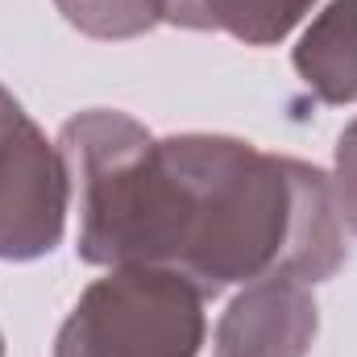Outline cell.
Wrapping results in <instances>:
<instances>
[{
    "label": "cell",
    "instance_id": "obj_3",
    "mask_svg": "<svg viewBox=\"0 0 357 357\" xmlns=\"http://www.w3.org/2000/svg\"><path fill=\"white\" fill-rule=\"evenodd\" d=\"M71 212V175L59 142L29 121V112L0 84V262L46 258Z\"/></svg>",
    "mask_w": 357,
    "mask_h": 357
},
{
    "label": "cell",
    "instance_id": "obj_9",
    "mask_svg": "<svg viewBox=\"0 0 357 357\" xmlns=\"http://www.w3.org/2000/svg\"><path fill=\"white\" fill-rule=\"evenodd\" d=\"M0 357H4V337H0Z\"/></svg>",
    "mask_w": 357,
    "mask_h": 357
},
{
    "label": "cell",
    "instance_id": "obj_4",
    "mask_svg": "<svg viewBox=\"0 0 357 357\" xmlns=\"http://www.w3.org/2000/svg\"><path fill=\"white\" fill-rule=\"evenodd\" d=\"M320 333V307L307 282H250L216 320V357H307Z\"/></svg>",
    "mask_w": 357,
    "mask_h": 357
},
{
    "label": "cell",
    "instance_id": "obj_2",
    "mask_svg": "<svg viewBox=\"0 0 357 357\" xmlns=\"http://www.w3.org/2000/svg\"><path fill=\"white\" fill-rule=\"evenodd\" d=\"M204 299L175 270L112 266L75 299L54 357H199Z\"/></svg>",
    "mask_w": 357,
    "mask_h": 357
},
{
    "label": "cell",
    "instance_id": "obj_7",
    "mask_svg": "<svg viewBox=\"0 0 357 357\" xmlns=\"http://www.w3.org/2000/svg\"><path fill=\"white\" fill-rule=\"evenodd\" d=\"M54 8L96 42H129L162 25V0H54Z\"/></svg>",
    "mask_w": 357,
    "mask_h": 357
},
{
    "label": "cell",
    "instance_id": "obj_8",
    "mask_svg": "<svg viewBox=\"0 0 357 357\" xmlns=\"http://www.w3.org/2000/svg\"><path fill=\"white\" fill-rule=\"evenodd\" d=\"M333 204L341 225L357 237V121H349L337 137V158H333Z\"/></svg>",
    "mask_w": 357,
    "mask_h": 357
},
{
    "label": "cell",
    "instance_id": "obj_6",
    "mask_svg": "<svg viewBox=\"0 0 357 357\" xmlns=\"http://www.w3.org/2000/svg\"><path fill=\"white\" fill-rule=\"evenodd\" d=\"M316 0H162V21L178 29L229 33L245 46L282 42Z\"/></svg>",
    "mask_w": 357,
    "mask_h": 357
},
{
    "label": "cell",
    "instance_id": "obj_1",
    "mask_svg": "<svg viewBox=\"0 0 357 357\" xmlns=\"http://www.w3.org/2000/svg\"><path fill=\"white\" fill-rule=\"evenodd\" d=\"M59 150L91 266H158L204 295L262 278H333L345 225L320 167L225 133L154 137L121 108L75 112Z\"/></svg>",
    "mask_w": 357,
    "mask_h": 357
},
{
    "label": "cell",
    "instance_id": "obj_5",
    "mask_svg": "<svg viewBox=\"0 0 357 357\" xmlns=\"http://www.w3.org/2000/svg\"><path fill=\"white\" fill-rule=\"evenodd\" d=\"M291 63L320 104H357V0H333L303 29Z\"/></svg>",
    "mask_w": 357,
    "mask_h": 357
}]
</instances>
